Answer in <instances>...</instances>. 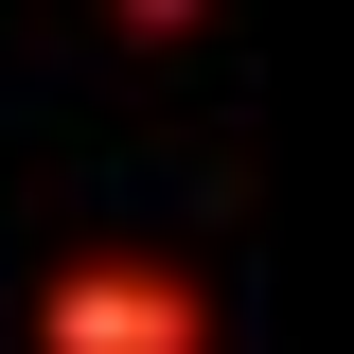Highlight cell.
Instances as JSON below:
<instances>
[{
	"label": "cell",
	"mask_w": 354,
	"mask_h": 354,
	"mask_svg": "<svg viewBox=\"0 0 354 354\" xmlns=\"http://www.w3.org/2000/svg\"><path fill=\"white\" fill-rule=\"evenodd\" d=\"M36 354H213V301L160 248H71L36 283Z\"/></svg>",
	"instance_id": "obj_1"
}]
</instances>
